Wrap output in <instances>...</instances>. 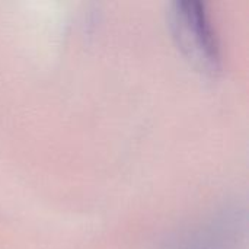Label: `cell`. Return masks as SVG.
<instances>
[{
  "instance_id": "6da1fadb",
  "label": "cell",
  "mask_w": 249,
  "mask_h": 249,
  "mask_svg": "<svg viewBox=\"0 0 249 249\" xmlns=\"http://www.w3.org/2000/svg\"><path fill=\"white\" fill-rule=\"evenodd\" d=\"M174 25L179 44L194 60L207 69H217L220 66V42L204 3L200 0L177 1Z\"/></svg>"
}]
</instances>
